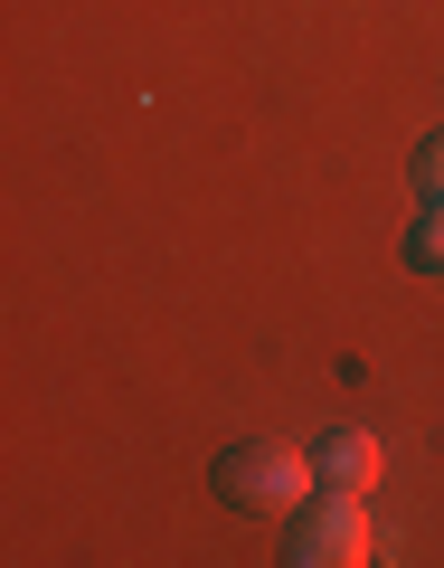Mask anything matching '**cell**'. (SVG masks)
<instances>
[{"mask_svg":"<svg viewBox=\"0 0 444 568\" xmlns=\"http://www.w3.org/2000/svg\"><path fill=\"white\" fill-rule=\"evenodd\" d=\"M208 484L227 493L237 511H303L312 503V484H322V465H312L303 446H283V436H237V446L208 465Z\"/></svg>","mask_w":444,"mask_h":568,"instance_id":"1","label":"cell"},{"mask_svg":"<svg viewBox=\"0 0 444 568\" xmlns=\"http://www.w3.org/2000/svg\"><path fill=\"white\" fill-rule=\"evenodd\" d=\"M283 559H293V568H360V559H388V540L369 530L360 493L322 484V503L293 511V549H283Z\"/></svg>","mask_w":444,"mask_h":568,"instance_id":"2","label":"cell"},{"mask_svg":"<svg viewBox=\"0 0 444 568\" xmlns=\"http://www.w3.org/2000/svg\"><path fill=\"white\" fill-rule=\"evenodd\" d=\"M312 465H322V484H341V493H369L379 484V436H369V426H331L322 446H312Z\"/></svg>","mask_w":444,"mask_h":568,"instance_id":"3","label":"cell"},{"mask_svg":"<svg viewBox=\"0 0 444 568\" xmlns=\"http://www.w3.org/2000/svg\"><path fill=\"white\" fill-rule=\"evenodd\" d=\"M406 256H416L425 275H444V200H425V219H416V237H406Z\"/></svg>","mask_w":444,"mask_h":568,"instance_id":"4","label":"cell"},{"mask_svg":"<svg viewBox=\"0 0 444 568\" xmlns=\"http://www.w3.org/2000/svg\"><path fill=\"white\" fill-rule=\"evenodd\" d=\"M416 190H425V200H444V133L416 142Z\"/></svg>","mask_w":444,"mask_h":568,"instance_id":"5","label":"cell"}]
</instances>
